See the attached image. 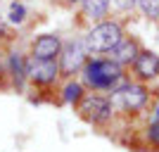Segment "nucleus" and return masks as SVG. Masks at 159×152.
<instances>
[{"mask_svg":"<svg viewBox=\"0 0 159 152\" xmlns=\"http://www.w3.org/2000/svg\"><path fill=\"white\" fill-rule=\"evenodd\" d=\"M10 67H12V74H14V81L19 83L21 79H24V74H26V64L21 62V57L19 55H12L10 57Z\"/></svg>","mask_w":159,"mask_h":152,"instance_id":"4468645a","label":"nucleus"},{"mask_svg":"<svg viewBox=\"0 0 159 152\" xmlns=\"http://www.w3.org/2000/svg\"><path fill=\"white\" fill-rule=\"evenodd\" d=\"M154 124L159 126V107H157V114H154Z\"/></svg>","mask_w":159,"mask_h":152,"instance_id":"f3484780","label":"nucleus"},{"mask_svg":"<svg viewBox=\"0 0 159 152\" xmlns=\"http://www.w3.org/2000/svg\"><path fill=\"white\" fill-rule=\"evenodd\" d=\"M83 81L98 90L112 88L121 81V64L114 60H90L83 67Z\"/></svg>","mask_w":159,"mask_h":152,"instance_id":"f257e3e1","label":"nucleus"},{"mask_svg":"<svg viewBox=\"0 0 159 152\" xmlns=\"http://www.w3.org/2000/svg\"><path fill=\"white\" fill-rule=\"evenodd\" d=\"M138 7L143 10L147 19L159 21V0H138Z\"/></svg>","mask_w":159,"mask_h":152,"instance_id":"f8f14e48","label":"nucleus"},{"mask_svg":"<svg viewBox=\"0 0 159 152\" xmlns=\"http://www.w3.org/2000/svg\"><path fill=\"white\" fill-rule=\"evenodd\" d=\"M79 112L86 121H93V124H102L112 117V102L100 95H86L81 98V105H79Z\"/></svg>","mask_w":159,"mask_h":152,"instance_id":"20e7f679","label":"nucleus"},{"mask_svg":"<svg viewBox=\"0 0 159 152\" xmlns=\"http://www.w3.org/2000/svg\"><path fill=\"white\" fill-rule=\"evenodd\" d=\"M133 69H135V74L140 79H154V76H159V55L150 53V50L138 53V57L133 62Z\"/></svg>","mask_w":159,"mask_h":152,"instance_id":"6e6552de","label":"nucleus"},{"mask_svg":"<svg viewBox=\"0 0 159 152\" xmlns=\"http://www.w3.org/2000/svg\"><path fill=\"white\" fill-rule=\"evenodd\" d=\"M7 19L12 21V24H21V21L26 19V7L21 5V2H17V0H14L12 5H10V12H7Z\"/></svg>","mask_w":159,"mask_h":152,"instance_id":"ddd939ff","label":"nucleus"},{"mask_svg":"<svg viewBox=\"0 0 159 152\" xmlns=\"http://www.w3.org/2000/svg\"><path fill=\"white\" fill-rule=\"evenodd\" d=\"M62 98H64V102H71V105H74V102H81V98H83V88H81V83H76V81L66 83Z\"/></svg>","mask_w":159,"mask_h":152,"instance_id":"9b49d317","label":"nucleus"},{"mask_svg":"<svg viewBox=\"0 0 159 152\" xmlns=\"http://www.w3.org/2000/svg\"><path fill=\"white\" fill-rule=\"evenodd\" d=\"M114 5L119 7L121 12H128L133 7H138V0H114Z\"/></svg>","mask_w":159,"mask_h":152,"instance_id":"2eb2a0df","label":"nucleus"},{"mask_svg":"<svg viewBox=\"0 0 159 152\" xmlns=\"http://www.w3.org/2000/svg\"><path fill=\"white\" fill-rule=\"evenodd\" d=\"M124 40V31L116 21H102L98 26L90 29V33L86 36V45L93 53H112L114 48Z\"/></svg>","mask_w":159,"mask_h":152,"instance_id":"f03ea898","label":"nucleus"},{"mask_svg":"<svg viewBox=\"0 0 159 152\" xmlns=\"http://www.w3.org/2000/svg\"><path fill=\"white\" fill-rule=\"evenodd\" d=\"M150 140L159 145V126H152V128H150Z\"/></svg>","mask_w":159,"mask_h":152,"instance_id":"dca6fc26","label":"nucleus"},{"mask_svg":"<svg viewBox=\"0 0 159 152\" xmlns=\"http://www.w3.org/2000/svg\"><path fill=\"white\" fill-rule=\"evenodd\" d=\"M147 102V90L138 83H126L114 90L112 95V105L119 107V109H126V112H138L140 107H145Z\"/></svg>","mask_w":159,"mask_h":152,"instance_id":"7ed1b4c3","label":"nucleus"},{"mask_svg":"<svg viewBox=\"0 0 159 152\" xmlns=\"http://www.w3.org/2000/svg\"><path fill=\"white\" fill-rule=\"evenodd\" d=\"M88 62V45L86 43H81V40H71V43H66L64 50H62V71L69 76V74L79 71L81 67H86Z\"/></svg>","mask_w":159,"mask_h":152,"instance_id":"39448f33","label":"nucleus"},{"mask_svg":"<svg viewBox=\"0 0 159 152\" xmlns=\"http://www.w3.org/2000/svg\"><path fill=\"white\" fill-rule=\"evenodd\" d=\"M83 10L90 19H102L109 10V0H83Z\"/></svg>","mask_w":159,"mask_h":152,"instance_id":"9d476101","label":"nucleus"},{"mask_svg":"<svg viewBox=\"0 0 159 152\" xmlns=\"http://www.w3.org/2000/svg\"><path fill=\"white\" fill-rule=\"evenodd\" d=\"M69 2H83V0H69Z\"/></svg>","mask_w":159,"mask_h":152,"instance_id":"a211bd4d","label":"nucleus"},{"mask_svg":"<svg viewBox=\"0 0 159 152\" xmlns=\"http://www.w3.org/2000/svg\"><path fill=\"white\" fill-rule=\"evenodd\" d=\"M60 50H62V43L55 33H43L33 43V57H38V60H55L60 55Z\"/></svg>","mask_w":159,"mask_h":152,"instance_id":"0eeeda50","label":"nucleus"},{"mask_svg":"<svg viewBox=\"0 0 159 152\" xmlns=\"http://www.w3.org/2000/svg\"><path fill=\"white\" fill-rule=\"evenodd\" d=\"M135 57H138V45H135V40H121L119 45L112 50V60L119 62V64L135 62Z\"/></svg>","mask_w":159,"mask_h":152,"instance_id":"1a4fd4ad","label":"nucleus"},{"mask_svg":"<svg viewBox=\"0 0 159 152\" xmlns=\"http://www.w3.org/2000/svg\"><path fill=\"white\" fill-rule=\"evenodd\" d=\"M26 76L33 81V83H52L57 76H60V67L55 60H38V57H31L26 62Z\"/></svg>","mask_w":159,"mask_h":152,"instance_id":"423d86ee","label":"nucleus"}]
</instances>
